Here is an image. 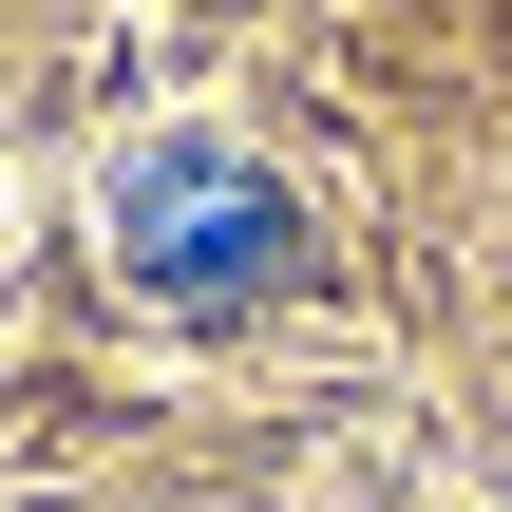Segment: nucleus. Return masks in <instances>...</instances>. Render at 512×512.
<instances>
[{"label": "nucleus", "instance_id": "nucleus-1", "mask_svg": "<svg viewBox=\"0 0 512 512\" xmlns=\"http://www.w3.org/2000/svg\"><path fill=\"white\" fill-rule=\"evenodd\" d=\"M114 247H133V285L152 304H266L285 266H304V228H285V190L247 171V152H133L114 171Z\"/></svg>", "mask_w": 512, "mask_h": 512}]
</instances>
